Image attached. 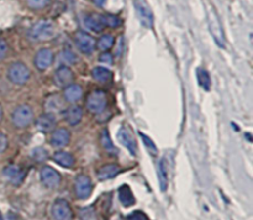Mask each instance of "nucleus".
<instances>
[{
    "label": "nucleus",
    "instance_id": "393cba45",
    "mask_svg": "<svg viewBox=\"0 0 253 220\" xmlns=\"http://www.w3.org/2000/svg\"><path fill=\"white\" fill-rule=\"evenodd\" d=\"M100 142H101V146H103V148L106 151V152L110 153V155H115L116 148L115 146H114L110 135H109V131L106 130V129H104V130L101 131Z\"/></svg>",
    "mask_w": 253,
    "mask_h": 220
},
{
    "label": "nucleus",
    "instance_id": "a878e982",
    "mask_svg": "<svg viewBox=\"0 0 253 220\" xmlns=\"http://www.w3.org/2000/svg\"><path fill=\"white\" fill-rule=\"evenodd\" d=\"M165 160L160 161V165H158V178H160V185L161 190L165 192L167 189V173H166V166H165Z\"/></svg>",
    "mask_w": 253,
    "mask_h": 220
},
{
    "label": "nucleus",
    "instance_id": "f257e3e1",
    "mask_svg": "<svg viewBox=\"0 0 253 220\" xmlns=\"http://www.w3.org/2000/svg\"><path fill=\"white\" fill-rule=\"evenodd\" d=\"M53 35L54 24L46 19L39 20L37 22H35V24L32 25L31 30H30V36L34 40H40V41L51 39V37H53Z\"/></svg>",
    "mask_w": 253,
    "mask_h": 220
},
{
    "label": "nucleus",
    "instance_id": "412c9836",
    "mask_svg": "<svg viewBox=\"0 0 253 220\" xmlns=\"http://www.w3.org/2000/svg\"><path fill=\"white\" fill-rule=\"evenodd\" d=\"M120 172V167L118 165H114V163H110V165H105L98 171V178L100 180L110 179V178L115 177L118 173Z\"/></svg>",
    "mask_w": 253,
    "mask_h": 220
},
{
    "label": "nucleus",
    "instance_id": "f704fd0d",
    "mask_svg": "<svg viewBox=\"0 0 253 220\" xmlns=\"http://www.w3.org/2000/svg\"><path fill=\"white\" fill-rule=\"evenodd\" d=\"M140 136H141V138H142L143 141H145V143H146V146H147L148 148H150V150H152L153 152L156 153V151H157V148H156V146H155V143L152 142V140H151L150 137H148V136H146V135H143L142 132H140Z\"/></svg>",
    "mask_w": 253,
    "mask_h": 220
},
{
    "label": "nucleus",
    "instance_id": "1a4fd4ad",
    "mask_svg": "<svg viewBox=\"0 0 253 220\" xmlns=\"http://www.w3.org/2000/svg\"><path fill=\"white\" fill-rule=\"evenodd\" d=\"M93 192L91 179L85 175H81L76 178V195L79 199H88Z\"/></svg>",
    "mask_w": 253,
    "mask_h": 220
},
{
    "label": "nucleus",
    "instance_id": "aec40b11",
    "mask_svg": "<svg viewBox=\"0 0 253 220\" xmlns=\"http://www.w3.org/2000/svg\"><path fill=\"white\" fill-rule=\"evenodd\" d=\"M84 25L93 32H101L104 30V24L101 21L100 15H88L84 17Z\"/></svg>",
    "mask_w": 253,
    "mask_h": 220
},
{
    "label": "nucleus",
    "instance_id": "dca6fc26",
    "mask_svg": "<svg viewBox=\"0 0 253 220\" xmlns=\"http://www.w3.org/2000/svg\"><path fill=\"white\" fill-rule=\"evenodd\" d=\"M71 141V133L67 129L59 128L57 130H53L51 136V143L54 147H64Z\"/></svg>",
    "mask_w": 253,
    "mask_h": 220
},
{
    "label": "nucleus",
    "instance_id": "6e6552de",
    "mask_svg": "<svg viewBox=\"0 0 253 220\" xmlns=\"http://www.w3.org/2000/svg\"><path fill=\"white\" fill-rule=\"evenodd\" d=\"M40 177H41V182L47 188H57L61 184V175L53 167H51V166H44V167H42Z\"/></svg>",
    "mask_w": 253,
    "mask_h": 220
},
{
    "label": "nucleus",
    "instance_id": "b1692460",
    "mask_svg": "<svg viewBox=\"0 0 253 220\" xmlns=\"http://www.w3.org/2000/svg\"><path fill=\"white\" fill-rule=\"evenodd\" d=\"M91 74H93V78L95 81L101 82V83L109 82L113 78V73L108 68H105V67H95L93 72H91Z\"/></svg>",
    "mask_w": 253,
    "mask_h": 220
},
{
    "label": "nucleus",
    "instance_id": "4468645a",
    "mask_svg": "<svg viewBox=\"0 0 253 220\" xmlns=\"http://www.w3.org/2000/svg\"><path fill=\"white\" fill-rule=\"evenodd\" d=\"M118 137L119 140H120V142L130 151L131 155L135 156L136 152H137V147H136V141L135 138H133L131 131L128 130L127 128H125V126H123V128L119 130Z\"/></svg>",
    "mask_w": 253,
    "mask_h": 220
},
{
    "label": "nucleus",
    "instance_id": "ddd939ff",
    "mask_svg": "<svg viewBox=\"0 0 253 220\" xmlns=\"http://www.w3.org/2000/svg\"><path fill=\"white\" fill-rule=\"evenodd\" d=\"M4 176L10 183H12L15 185H19L24 180L26 172L21 167H19V166L10 165L4 170Z\"/></svg>",
    "mask_w": 253,
    "mask_h": 220
},
{
    "label": "nucleus",
    "instance_id": "9d476101",
    "mask_svg": "<svg viewBox=\"0 0 253 220\" xmlns=\"http://www.w3.org/2000/svg\"><path fill=\"white\" fill-rule=\"evenodd\" d=\"M74 41H76L79 51H82L83 53L89 54L95 48V40L84 31H77L76 35H74Z\"/></svg>",
    "mask_w": 253,
    "mask_h": 220
},
{
    "label": "nucleus",
    "instance_id": "f3484780",
    "mask_svg": "<svg viewBox=\"0 0 253 220\" xmlns=\"http://www.w3.org/2000/svg\"><path fill=\"white\" fill-rule=\"evenodd\" d=\"M83 118V109L79 105H72L64 113V119L71 126L78 125Z\"/></svg>",
    "mask_w": 253,
    "mask_h": 220
},
{
    "label": "nucleus",
    "instance_id": "7ed1b4c3",
    "mask_svg": "<svg viewBox=\"0 0 253 220\" xmlns=\"http://www.w3.org/2000/svg\"><path fill=\"white\" fill-rule=\"evenodd\" d=\"M12 123L16 128H26L30 124L32 123V119H34V111H32L31 106L26 105V104H22L19 105L14 111H12Z\"/></svg>",
    "mask_w": 253,
    "mask_h": 220
},
{
    "label": "nucleus",
    "instance_id": "58836bf2",
    "mask_svg": "<svg viewBox=\"0 0 253 220\" xmlns=\"http://www.w3.org/2000/svg\"><path fill=\"white\" fill-rule=\"evenodd\" d=\"M94 2H95L98 6H103L104 2H105V0H94Z\"/></svg>",
    "mask_w": 253,
    "mask_h": 220
},
{
    "label": "nucleus",
    "instance_id": "4c0bfd02",
    "mask_svg": "<svg viewBox=\"0 0 253 220\" xmlns=\"http://www.w3.org/2000/svg\"><path fill=\"white\" fill-rule=\"evenodd\" d=\"M5 220H16V217H15L12 213H9V214L6 215V219H5Z\"/></svg>",
    "mask_w": 253,
    "mask_h": 220
},
{
    "label": "nucleus",
    "instance_id": "2eb2a0df",
    "mask_svg": "<svg viewBox=\"0 0 253 220\" xmlns=\"http://www.w3.org/2000/svg\"><path fill=\"white\" fill-rule=\"evenodd\" d=\"M57 125V119L54 116V114H42L41 116H39V119L36 120V128L39 129L42 132H49V131H53L54 128Z\"/></svg>",
    "mask_w": 253,
    "mask_h": 220
},
{
    "label": "nucleus",
    "instance_id": "f03ea898",
    "mask_svg": "<svg viewBox=\"0 0 253 220\" xmlns=\"http://www.w3.org/2000/svg\"><path fill=\"white\" fill-rule=\"evenodd\" d=\"M208 22H209V30L211 32L212 37H214L215 42L217 44V46L225 47V36H224V30H222L221 21H220L219 16H217L216 11L211 7H209V11H208Z\"/></svg>",
    "mask_w": 253,
    "mask_h": 220
},
{
    "label": "nucleus",
    "instance_id": "c85d7f7f",
    "mask_svg": "<svg viewBox=\"0 0 253 220\" xmlns=\"http://www.w3.org/2000/svg\"><path fill=\"white\" fill-rule=\"evenodd\" d=\"M198 81H199L200 86H202L203 88L207 89V90H209L210 83H211V79H210L209 73H208L205 69H203V68L198 69Z\"/></svg>",
    "mask_w": 253,
    "mask_h": 220
},
{
    "label": "nucleus",
    "instance_id": "bb28decb",
    "mask_svg": "<svg viewBox=\"0 0 253 220\" xmlns=\"http://www.w3.org/2000/svg\"><path fill=\"white\" fill-rule=\"evenodd\" d=\"M101 17V21H103L104 26H109V27H115L120 26L121 24V19L120 17L115 16V15H110V14H106V15H100Z\"/></svg>",
    "mask_w": 253,
    "mask_h": 220
},
{
    "label": "nucleus",
    "instance_id": "e433bc0d",
    "mask_svg": "<svg viewBox=\"0 0 253 220\" xmlns=\"http://www.w3.org/2000/svg\"><path fill=\"white\" fill-rule=\"evenodd\" d=\"M7 147V138L2 132H0V153L4 152Z\"/></svg>",
    "mask_w": 253,
    "mask_h": 220
},
{
    "label": "nucleus",
    "instance_id": "423d86ee",
    "mask_svg": "<svg viewBox=\"0 0 253 220\" xmlns=\"http://www.w3.org/2000/svg\"><path fill=\"white\" fill-rule=\"evenodd\" d=\"M52 215L54 220H72L73 212L66 199H57L52 205Z\"/></svg>",
    "mask_w": 253,
    "mask_h": 220
},
{
    "label": "nucleus",
    "instance_id": "4be33fe9",
    "mask_svg": "<svg viewBox=\"0 0 253 220\" xmlns=\"http://www.w3.org/2000/svg\"><path fill=\"white\" fill-rule=\"evenodd\" d=\"M63 100L61 99V96L58 95H51L47 98L46 104H44V108L48 110L49 114L53 113H59V111L63 110Z\"/></svg>",
    "mask_w": 253,
    "mask_h": 220
},
{
    "label": "nucleus",
    "instance_id": "c9c22d12",
    "mask_svg": "<svg viewBox=\"0 0 253 220\" xmlns=\"http://www.w3.org/2000/svg\"><path fill=\"white\" fill-rule=\"evenodd\" d=\"M99 61H100L101 63L113 64V56H111L109 52H104V53H101V56L99 57Z\"/></svg>",
    "mask_w": 253,
    "mask_h": 220
},
{
    "label": "nucleus",
    "instance_id": "c756f323",
    "mask_svg": "<svg viewBox=\"0 0 253 220\" xmlns=\"http://www.w3.org/2000/svg\"><path fill=\"white\" fill-rule=\"evenodd\" d=\"M31 157L36 162H44L48 158V152L43 147H36L31 151Z\"/></svg>",
    "mask_w": 253,
    "mask_h": 220
},
{
    "label": "nucleus",
    "instance_id": "2f4dec72",
    "mask_svg": "<svg viewBox=\"0 0 253 220\" xmlns=\"http://www.w3.org/2000/svg\"><path fill=\"white\" fill-rule=\"evenodd\" d=\"M61 58H62V61L66 62V63H68V64L74 63V62L77 61V56L73 53V52L69 51V49H66V51L62 52Z\"/></svg>",
    "mask_w": 253,
    "mask_h": 220
},
{
    "label": "nucleus",
    "instance_id": "20e7f679",
    "mask_svg": "<svg viewBox=\"0 0 253 220\" xmlns=\"http://www.w3.org/2000/svg\"><path fill=\"white\" fill-rule=\"evenodd\" d=\"M7 77L12 83L22 86L30 79V69L22 62H14L7 69Z\"/></svg>",
    "mask_w": 253,
    "mask_h": 220
},
{
    "label": "nucleus",
    "instance_id": "a211bd4d",
    "mask_svg": "<svg viewBox=\"0 0 253 220\" xmlns=\"http://www.w3.org/2000/svg\"><path fill=\"white\" fill-rule=\"evenodd\" d=\"M64 99L69 103H76L83 95V89L79 84H71L64 88Z\"/></svg>",
    "mask_w": 253,
    "mask_h": 220
},
{
    "label": "nucleus",
    "instance_id": "6ab92c4d",
    "mask_svg": "<svg viewBox=\"0 0 253 220\" xmlns=\"http://www.w3.org/2000/svg\"><path fill=\"white\" fill-rule=\"evenodd\" d=\"M53 160L56 161L59 166H62V167L64 168L73 167L74 163H76L73 155L67 152V151H57L53 155Z\"/></svg>",
    "mask_w": 253,
    "mask_h": 220
},
{
    "label": "nucleus",
    "instance_id": "9b49d317",
    "mask_svg": "<svg viewBox=\"0 0 253 220\" xmlns=\"http://www.w3.org/2000/svg\"><path fill=\"white\" fill-rule=\"evenodd\" d=\"M74 74L73 71L69 68L68 66H61L57 68L56 73H54V82L61 88H66V87L73 84Z\"/></svg>",
    "mask_w": 253,
    "mask_h": 220
},
{
    "label": "nucleus",
    "instance_id": "473e14b6",
    "mask_svg": "<svg viewBox=\"0 0 253 220\" xmlns=\"http://www.w3.org/2000/svg\"><path fill=\"white\" fill-rule=\"evenodd\" d=\"M7 51H9V47H7L6 41H5L2 37H0V59H2L6 57Z\"/></svg>",
    "mask_w": 253,
    "mask_h": 220
},
{
    "label": "nucleus",
    "instance_id": "72a5a7b5",
    "mask_svg": "<svg viewBox=\"0 0 253 220\" xmlns=\"http://www.w3.org/2000/svg\"><path fill=\"white\" fill-rule=\"evenodd\" d=\"M127 220H147V217L141 210H137V212H133L132 214L128 215Z\"/></svg>",
    "mask_w": 253,
    "mask_h": 220
},
{
    "label": "nucleus",
    "instance_id": "cd10ccee",
    "mask_svg": "<svg viewBox=\"0 0 253 220\" xmlns=\"http://www.w3.org/2000/svg\"><path fill=\"white\" fill-rule=\"evenodd\" d=\"M114 42H115V40H114L113 36H110V35H104V36H101L100 40L98 41L99 49L106 52L108 49H110L111 47L114 46Z\"/></svg>",
    "mask_w": 253,
    "mask_h": 220
},
{
    "label": "nucleus",
    "instance_id": "5701e85b",
    "mask_svg": "<svg viewBox=\"0 0 253 220\" xmlns=\"http://www.w3.org/2000/svg\"><path fill=\"white\" fill-rule=\"evenodd\" d=\"M119 199H120L121 204L125 208L131 207V205L135 204V197H133L132 192H131L130 187L128 185H123V187L119 189Z\"/></svg>",
    "mask_w": 253,
    "mask_h": 220
},
{
    "label": "nucleus",
    "instance_id": "f8f14e48",
    "mask_svg": "<svg viewBox=\"0 0 253 220\" xmlns=\"http://www.w3.org/2000/svg\"><path fill=\"white\" fill-rule=\"evenodd\" d=\"M53 62V52L49 48H41L35 56V66L40 71H46Z\"/></svg>",
    "mask_w": 253,
    "mask_h": 220
},
{
    "label": "nucleus",
    "instance_id": "0eeeda50",
    "mask_svg": "<svg viewBox=\"0 0 253 220\" xmlns=\"http://www.w3.org/2000/svg\"><path fill=\"white\" fill-rule=\"evenodd\" d=\"M135 7L141 24L147 29H151L153 26V14L147 2L145 0H135Z\"/></svg>",
    "mask_w": 253,
    "mask_h": 220
},
{
    "label": "nucleus",
    "instance_id": "7c9ffc66",
    "mask_svg": "<svg viewBox=\"0 0 253 220\" xmlns=\"http://www.w3.org/2000/svg\"><path fill=\"white\" fill-rule=\"evenodd\" d=\"M26 4L30 9L40 10L49 4V0H26Z\"/></svg>",
    "mask_w": 253,
    "mask_h": 220
},
{
    "label": "nucleus",
    "instance_id": "39448f33",
    "mask_svg": "<svg viewBox=\"0 0 253 220\" xmlns=\"http://www.w3.org/2000/svg\"><path fill=\"white\" fill-rule=\"evenodd\" d=\"M106 106V94L104 90H93L86 98V108L94 114H99Z\"/></svg>",
    "mask_w": 253,
    "mask_h": 220
},
{
    "label": "nucleus",
    "instance_id": "ea45409f",
    "mask_svg": "<svg viewBox=\"0 0 253 220\" xmlns=\"http://www.w3.org/2000/svg\"><path fill=\"white\" fill-rule=\"evenodd\" d=\"M2 115H4V113H2V108H1V105H0V121H1Z\"/></svg>",
    "mask_w": 253,
    "mask_h": 220
},
{
    "label": "nucleus",
    "instance_id": "a19ab883",
    "mask_svg": "<svg viewBox=\"0 0 253 220\" xmlns=\"http://www.w3.org/2000/svg\"><path fill=\"white\" fill-rule=\"evenodd\" d=\"M0 220H4V219H2V215H1V212H0Z\"/></svg>",
    "mask_w": 253,
    "mask_h": 220
}]
</instances>
